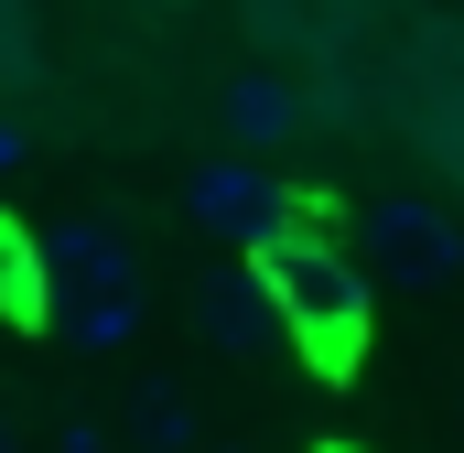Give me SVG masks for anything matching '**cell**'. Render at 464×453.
I'll return each instance as SVG.
<instances>
[{
    "label": "cell",
    "mask_w": 464,
    "mask_h": 453,
    "mask_svg": "<svg viewBox=\"0 0 464 453\" xmlns=\"http://www.w3.org/2000/svg\"><path fill=\"white\" fill-rule=\"evenodd\" d=\"M367 248L400 292H454L464 281V217L443 195H378L367 206Z\"/></svg>",
    "instance_id": "6da1fadb"
},
{
    "label": "cell",
    "mask_w": 464,
    "mask_h": 453,
    "mask_svg": "<svg viewBox=\"0 0 464 453\" xmlns=\"http://www.w3.org/2000/svg\"><path fill=\"white\" fill-rule=\"evenodd\" d=\"M195 335L217 345V356H270V345H292V292H281V270L248 259V270L195 281Z\"/></svg>",
    "instance_id": "7a4b0ae2"
},
{
    "label": "cell",
    "mask_w": 464,
    "mask_h": 453,
    "mask_svg": "<svg viewBox=\"0 0 464 453\" xmlns=\"http://www.w3.org/2000/svg\"><path fill=\"white\" fill-rule=\"evenodd\" d=\"M281 195L292 184H270V162H237V151H217V162L184 173V217L206 226V237H248V248L281 226Z\"/></svg>",
    "instance_id": "3957f363"
},
{
    "label": "cell",
    "mask_w": 464,
    "mask_h": 453,
    "mask_svg": "<svg viewBox=\"0 0 464 453\" xmlns=\"http://www.w3.org/2000/svg\"><path fill=\"white\" fill-rule=\"evenodd\" d=\"M44 281H54L65 303H130V292H140V248H130L109 217H76V226L44 237Z\"/></svg>",
    "instance_id": "277c9868"
},
{
    "label": "cell",
    "mask_w": 464,
    "mask_h": 453,
    "mask_svg": "<svg viewBox=\"0 0 464 453\" xmlns=\"http://www.w3.org/2000/svg\"><path fill=\"white\" fill-rule=\"evenodd\" d=\"M303 87L292 76H270V65H237L227 87H217V130H227V151L237 162H270L281 140H303Z\"/></svg>",
    "instance_id": "5b68a950"
},
{
    "label": "cell",
    "mask_w": 464,
    "mask_h": 453,
    "mask_svg": "<svg viewBox=\"0 0 464 453\" xmlns=\"http://www.w3.org/2000/svg\"><path fill=\"white\" fill-rule=\"evenodd\" d=\"M130 453H206L195 389H173V378H140V389H130Z\"/></svg>",
    "instance_id": "8992f818"
},
{
    "label": "cell",
    "mask_w": 464,
    "mask_h": 453,
    "mask_svg": "<svg viewBox=\"0 0 464 453\" xmlns=\"http://www.w3.org/2000/svg\"><path fill=\"white\" fill-rule=\"evenodd\" d=\"M65 324H76L87 356H119V345L140 335V292H130V303H65Z\"/></svg>",
    "instance_id": "52a82bcc"
},
{
    "label": "cell",
    "mask_w": 464,
    "mask_h": 453,
    "mask_svg": "<svg viewBox=\"0 0 464 453\" xmlns=\"http://www.w3.org/2000/svg\"><path fill=\"white\" fill-rule=\"evenodd\" d=\"M54 453H119V432L98 410H65V421H54Z\"/></svg>",
    "instance_id": "ba28073f"
},
{
    "label": "cell",
    "mask_w": 464,
    "mask_h": 453,
    "mask_svg": "<svg viewBox=\"0 0 464 453\" xmlns=\"http://www.w3.org/2000/svg\"><path fill=\"white\" fill-rule=\"evenodd\" d=\"M33 65V22H22V0H0V87Z\"/></svg>",
    "instance_id": "9c48e42d"
},
{
    "label": "cell",
    "mask_w": 464,
    "mask_h": 453,
    "mask_svg": "<svg viewBox=\"0 0 464 453\" xmlns=\"http://www.w3.org/2000/svg\"><path fill=\"white\" fill-rule=\"evenodd\" d=\"M11 162H22V130H11V119H0V173H11Z\"/></svg>",
    "instance_id": "30bf717a"
},
{
    "label": "cell",
    "mask_w": 464,
    "mask_h": 453,
    "mask_svg": "<svg viewBox=\"0 0 464 453\" xmlns=\"http://www.w3.org/2000/svg\"><path fill=\"white\" fill-rule=\"evenodd\" d=\"M11 443H22V432H11V410H0V453H11Z\"/></svg>",
    "instance_id": "8fae6325"
},
{
    "label": "cell",
    "mask_w": 464,
    "mask_h": 453,
    "mask_svg": "<svg viewBox=\"0 0 464 453\" xmlns=\"http://www.w3.org/2000/svg\"><path fill=\"white\" fill-rule=\"evenodd\" d=\"M206 453H248V443H206Z\"/></svg>",
    "instance_id": "7c38bea8"
}]
</instances>
